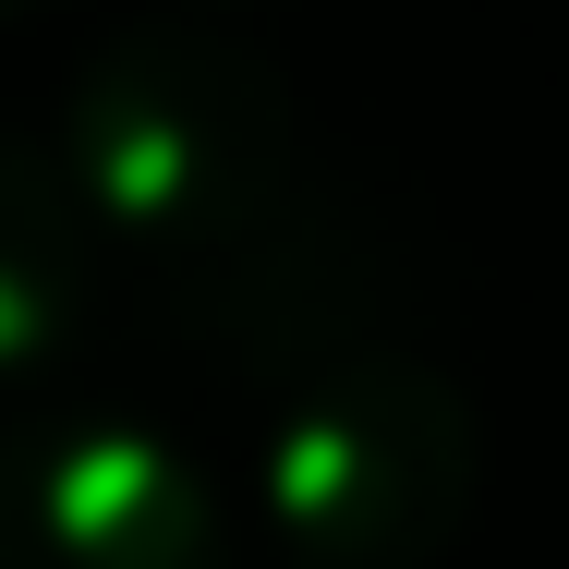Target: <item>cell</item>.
I'll return each instance as SVG.
<instances>
[{"mask_svg":"<svg viewBox=\"0 0 569 569\" xmlns=\"http://www.w3.org/2000/svg\"><path fill=\"white\" fill-rule=\"evenodd\" d=\"M61 158L110 230L121 291L230 376H316L351 351H425L437 254L351 182L303 98L219 24H110L73 61Z\"/></svg>","mask_w":569,"mask_h":569,"instance_id":"cell-1","label":"cell"},{"mask_svg":"<svg viewBox=\"0 0 569 569\" xmlns=\"http://www.w3.org/2000/svg\"><path fill=\"white\" fill-rule=\"evenodd\" d=\"M37 12H61V0H0V24H37Z\"/></svg>","mask_w":569,"mask_h":569,"instance_id":"cell-5","label":"cell"},{"mask_svg":"<svg viewBox=\"0 0 569 569\" xmlns=\"http://www.w3.org/2000/svg\"><path fill=\"white\" fill-rule=\"evenodd\" d=\"M207 12H254V0H207Z\"/></svg>","mask_w":569,"mask_h":569,"instance_id":"cell-6","label":"cell"},{"mask_svg":"<svg viewBox=\"0 0 569 569\" xmlns=\"http://www.w3.org/2000/svg\"><path fill=\"white\" fill-rule=\"evenodd\" d=\"M121 291L110 230L86 207L61 133H12L0 121V388H49L73 351L98 340V303Z\"/></svg>","mask_w":569,"mask_h":569,"instance_id":"cell-4","label":"cell"},{"mask_svg":"<svg viewBox=\"0 0 569 569\" xmlns=\"http://www.w3.org/2000/svg\"><path fill=\"white\" fill-rule=\"evenodd\" d=\"M0 569H242L219 485L133 412L0 425Z\"/></svg>","mask_w":569,"mask_h":569,"instance_id":"cell-3","label":"cell"},{"mask_svg":"<svg viewBox=\"0 0 569 569\" xmlns=\"http://www.w3.org/2000/svg\"><path fill=\"white\" fill-rule=\"evenodd\" d=\"M485 425L449 363L351 351L267 400L254 437V533L267 569H437L472 521Z\"/></svg>","mask_w":569,"mask_h":569,"instance_id":"cell-2","label":"cell"}]
</instances>
